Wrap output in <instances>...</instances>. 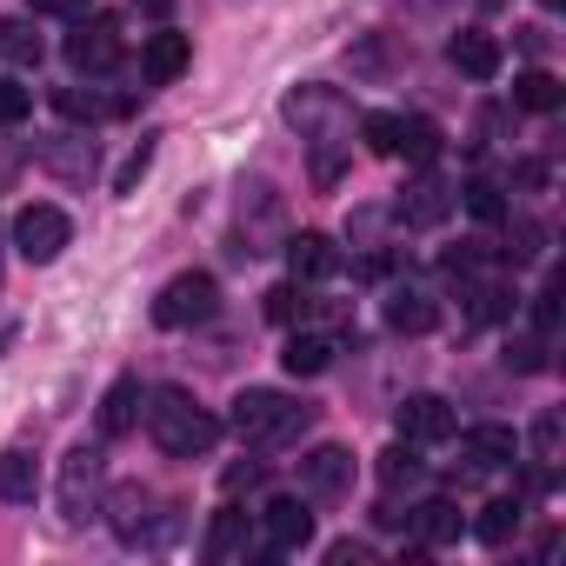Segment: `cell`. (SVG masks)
<instances>
[{"instance_id": "cell-37", "label": "cell", "mask_w": 566, "mask_h": 566, "mask_svg": "<svg viewBox=\"0 0 566 566\" xmlns=\"http://www.w3.org/2000/svg\"><path fill=\"white\" fill-rule=\"evenodd\" d=\"M247 480H260V467H253V460H247V467H227V493H240Z\"/></svg>"}, {"instance_id": "cell-28", "label": "cell", "mask_w": 566, "mask_h": 566, "mask_svg": "<svg viewBox=\"0 0 566 566\" xmlns=\"http://www.w3.org/2000/svg\"><path fill=\"white\" fill-rule=\"evenodd\" d=\"M34 114V87H21V81H0V127H21Z\"/></svg>"}, {"instance_id": "cell-11", "label": "cell", "mask_w": 566, "mask_h": 566, "mask_svg": "<svg viewBox=\"0 0 566 566\" xmlns=\"http://www.w3.org/2000/svg\"><path fill=\"white\" fill-rule=\"evenodd\" d=\"M67 61H74L81 74H107V67L120 61V41H114V21H94V28H81V34L67 41Z\"/></svg>"}, {"instance_id": "cell-18", "label": "cell", "mask_w": 566, "mask_h": 566, "mask_svg": "<svg viewBox=\"0 0 566 566\" xmlns=\"http://www.w3.org/2000/svg\"><path fill=\"white\" fill-rule=\"evenodd\" d=\"M247 546H253V520H247L240 506H220V513H213V533H207V553H213V559H240Z\"/></svg>"}, {"instance_id": "cell-14", "label": "cell", "mask_w": 566, "mask_h": 566, "mask_svg": "<svg viewBox=\"0 0 566 566\" xmlns=\"http://www.w3.org/2000/svg\"><path fill=\"white\" fill-rule=\"evenodd\" d=\"M413 533H420L427 553H433V546H453V539L467 533V513H460L453 500H427V506H413Z\"/></svg>"}, {"instance_id": "cell-19", "label": "cell", "mask_w": 566, "mask_h": 566, "mask_svg": "<svg viewBox=\"0 0 566 566\" xmlns=\"http://www.w3.org/2000/svg\"><path fill=\"white\" fill-rule=\"evenodd\" d=\"M34 486H41L34 453L28 447H8V453H0V500H34Z\"/></svg>"}, {"instance_id": "cell-9", "label": "cell", "mask_w": 566, "mask_h": 566, "mask_svg": "<svg viewBox=\"0 0 566 566\" xmlns=\"http://www.w3.org/2000/svg\"><path fill=\"white\" fill-rule=\"evenodd\" d=\"M193 67V41L187 34H174V28H160V34H147V48H140V74L154 81V87H167V81H180Z\"/></svg>"}, {"instance_id": "cell-13", "label": "cell", "mask_w": 566, "mask_h": 566, "mask_svg": "<svg viewBox=\"0 0 566 566\" xmlns=\"http://www.w3.org/2000/svg\"><path fill=\"white\" fill-rule=\"evenodd\" d=\"M453 67L467 74V81H493L500 74V41L493 34H480V28H467V34H453Z\"/></svg>"}, {"instance_id": "cell-26", "label": "cell", "mask_w": 566, "mask_h": 566, "mask_svg": "<svg viewBox=\"0 0 566 566\" xmlns=\"http://www.w3.org/2000/svg\"><path fill=\"white\" fill-rule=\"evenodd\" d=\"M0 54L21 61V67H34V61H41V34H34L28 21H0Z\"/></svg>"}, {"instance_id": "cell-30", "label": "cell", "mask_w": 566, "mask_h": 566, "mask_svg": "<svg viewBox=\"0 0 566 566\" xmlns=\"http://www.w3.org/2000/svg\"><path fill=\"white\" fill-rule=\"evenodd\" d=\"M467 213H473V220H506L500 187H493V180H473V187H467Z\"/></svg>"}, {"instance_id": "cell-6", "label": "cell", "mask_w": 566, "mask_h": 566, "mask_svg": "<svg viewBox=\"0 0 566 566\" xmlns=\"http://www.w3.org/2000/svg\"><path fill=\"white\" fill-rule=\"evenodd\" d=\"M101 480H107V453L101 447H74L67 453V467H61V520H94V493H101Z\"/></svg>"}, {"instance_id": "cell-12", "label": "cell", "mask_w": 566, "mask_h": 566, "mask_svg": "<svg viewBox=\"0 0 566 566\" xmlns=\"http://www.w3.org/2000/svg\"><path fill=\"white\" fill-rule=\"evenodd\" d=\"M140 427V380L134 374H120L107 394H101V433L107 440H120V433H134Z\"/></svg>"}, {"instance_id": "cell-25", "label": "cell", "mask_w": 566, "mask_h": 566, "mask_svg": "<svg viewBox=\"0 0 566 566\" xmlns=\"http://www.w3.org/2000/svg\"><path fill=\"white\" fill-rule=\"evenodd\" d=\"M420 473H427V460H420L407 440L380 453V480H387V486H420Z\"/></svg>"}, {"instance_id": "cell-3", "label": "cell", "mask_w": 566, "mask_h": 566, "mask_svg": "<svg viewBox=\"0 0 566 566\" xmlns=\"http://www.w3.org/2000/svg\"><path fill=\"white\" fill-rule=\"evenodd\" d=\"M213 307H220L213 273H174L167 287H160V301H154V321L180 334V327H200V321H213Z\"/></svg>"}, {"instance_id": "cell-31", "label": "cell", "mask_w": 566, "mask_h": 566, "mask_svg": "<svg viewBox=\"0 0 566 566\" xmlns=\"http://www.w3.org/2000/svg\"><path fill=\"white\" fill-rule=\"evenodd\" d=\"M526 447H533V460H539V467H553V453H559V413H539V420H533V433H526Z\"/></svg>"}, {"instance_id": "cell-16", "label": "cell", "mask_w": 566, "mask_h": 566, "mask_svg": "<svg viewBox=\"0 0 566 566\" xmlns=\"http://www.w3.org/2000/svg\"><path fill=\"white\" fill-rule=\"evenodd\" d=\"M520 526H526V500H486L473 520L480 546H506V539H520Z\"/></svg>"}, {"instance_id": "cell-39", "label": "cell", "mask_w": 566, "mask_h": 566, "mask_svg": "<svg viewBox=\"0 0 566 566\" xmlns=\"http://www.w3.org/2000/svg\"><path fill=\"white\" fill-rule=\"evenodd\" d=\"M473 8H480V14H500V8H506V0H473Z\"/></svg>"}, {"instance_id": "cell-15", "label": "cell", "mask_w": 566, "mask_h": 566, "mask_svg": "<svg viewBox=\"0 0 566 566\" xmlns=\"http://www.w3.org/2000/svg\"><path fill=\"white\" fill-rule=\"evenodd\" d=\"M287 266H294V280H327L340 266V253H334L327 233H294L287 240Z\"/></svg>"}, {"instance_id": "cell-40", "label": "cell", "mask_w": 566, "mask_h": 566, "mask_svg": "<svg viewBox=\"0 0 566 566\" xmlns=\"http://www.w3.org/2000/svg\"><path fill=\"white\" fill-rule=\"evenodd\" d=\"M539 8H546V14H553V8H559V0H539Z\"/></svg>"}, {"instance_id": "cell-5", "label": "cell", "mask_w": 566, "mask_h": 566, "mask_svg": "<svg viewBox=\"0 0 566 566\" xmlns=\"http://www.w3.org/2000/svg\"><path fill=\"white\" fill-rule=\"evenodd\" d=\"M67 240H74V220H67L61 207H48V200L21 207V220H14V247H21V253H28L34 266L61 260V253H67Z\"/></svg>"}, {"instance_id": "cell-38", "label": "cell", "mask_w": 566, "mask_h": 566, "mask_svg": "<svg viewBox=\"0 0 566 566\" xmlns=\"http://www.w3.org/2000/svg\"><path fill=\"white\" fill-rule=\"evenodd\" d=\"M134 8H140V14H154V21H160V14H174V0H134Z\"/></svg>"}, {"instance_id": "cell-34", "label": "cell", "mask_w": 566, "mask_h": 566, "mask_svg": "<svg viewBox=\"0 0 566 566\" xmlns=\"http://www.w3.org/2000/svg\"><path fill=\"white\" fill-rule=\"evenodd\" d=\"M533 327H539V334L559 327V287H539V294H533Z\"/></svg>"}, {"instance_id": "cell-1", "label": "cell", "mask_w": 566, "mask_h": 566, "mask_svg": "<svg viewBox=\"0 0 566 566\" xmlns=\"http://www.w3.org/2000/svg\"><path fill=\"white\" fill-rule=\"evenodd\" d=\"M147 433H154V447H160V453H174V460H200V453H213L220 420H213L193 394L160 387V394H154V407H147Z\"/></svg>"}, {"instance_id": "cell-29", "label": "cell", "mask_w": 566, "mask_h": 566, "mask_svg": "<svg viewBox=\"0 0 566 566\" xmlns=\"http://www.w3.org/2000/svg\"><path fill=\"white\" fill-rule=\"evenodd\" d=\"M360 134H367V147H374V154H387V160H394V147H400V114H367V120H360Z\"/></svg>"}, {"instance_id": "cell-17", "label": "cell", "mask_w": 566, "mask_h": 566, "mask_svg": "<svg viewBox=\"0 0 566 566\" xmlns=\"http://www.w3.org/2000/svg\"><path fill=\"white\" fill-rule=\"evenodd\" d=\"M387 327H400V334H427V327H440V307H433V294H420V287H400V294L387 301Z\"/></svg>"}, {"instance_id": "cell-36", "label": "cell", "mask_w": 566, "mask_h": 566, "mask_svg": "<svg viewBox=\"0 0 566 566\" xmlns=\"http://www.w3.org/2000/svg\"><path fill=\"white\" fill-rule=\"evenodd\" d=\"M28 8H34V14H81L87 0H28Z\"/></svg>"}, {"instance_id": "cell-23", "label": "cell", "mask_w": 566, "mask_h": 566, "mask_svg": "<svg viewBox=\"0 0 566 566\" xmlns=\"http://www.w3.org/2000/svg\"><path fill=\"white\" fill-rule=\"evenodd\" d=\"M559 101H566V94H559V81H553V74H539V67L513 81V107H526V114H553Z\"/></svg>"}, {"instance_id": "cell-24", "label": "cell", "mask_w": 566, "mask_h": 566, "mask_svg": "<svg viewBox=\"0 0 566 566\" xmlns=\"http://www.w3.org/2000/svg\"><path fill=\"white\" fill-rule=\"evenodd\" d=\"M307 314H314V301L301 294V280H287V287L266 294V321H273V327H294V321H307Z\"/></svg>"}, {"instance_id": "cell-4", "label": "cell", "mask_w": 566, "mask_h": 566, "mask_svg": "<svg viewBox=\"0 0 566 566\" xmlns=\"http://www.w3.org/2000/svg\"><path fill=\"white\" fill-rule=\"evenodd\" d=\"M253 526H260L266 553H301V546L314 539V506H307V493H273V500L253 513Z\"/></svg>"}, {"instance_id": "cell-20", "label": "cell", "mask_w": 566, "mask_h": 566, "mask_svg": "<svg viewBox=\"0 0 566 566\" xmlns=\"http://www.w3.org/2000/svg\"><path fill=\"white\" fill-rule=\"evenodd\" d=\"M394 160H407V167H433L440 160V127L433 120H400V147H394Z\"/></svg>"}, {"instance_id": "cell-10", "label": "cell", "mask_w": 566, "mask_h": 566, "mask_svg": "<svg viewBox=\"0 0 566 566\" xmlns=\"http://www.w3.org/2000/svg\"><path fill=\"white\" fill-rule=\"evenodd\" d=\"M460 453L473 460V473H486V467H513L520 460V440H513V427H467L460 433Z\"/></svg>"}, {"instance_id": "cell-2", "label": "cell", "mask_w": 566, "mask_h": 566, "mask_svg": "<svg viewBox=\"0 0 566 566\" xmlns=\"http://www.w3.org/2000/svg\"><path fill=\"white\" fill-rule=\"evenodd\" d=\"M227 427L240 433V440H287V433H301L307 427V407H294L287 394H273V387H247L240 400H233V413H227Z\"/></svg>"}, {"instance_id": "cell-8", "label": "cell", "mask_w": 566, "mask_h": 566, "mask_svg": "<svg viewBox=\"0 0 566 566\" xmlns=\"http://www.w3.org/2000/svg\"><path fill=\"white\" fill-rule=\"evenodd\" d=\"M347 486H354V453L347 447H314L301 460V493L307 500H340Z\"/></svg>"}, {"instance_id": "cell-32", "label": "cell", "mask_w": 566, "mask_h": 566, "mask_svg": "<svg viewBox=\"0 0 566 566\" xmlns=\"http://www.w3.org/2000/svg\"><path fill=\"white\" fill-rule=\"evenodd\" d=\"M147 167H154V140H140V147H134V154H127V167H120V174H114V193H134V187H140V174H147Z\"/></svg>"}, {"instance_id": "cell-33", "label": "cell", "mask_w": 566, "mask_h": 566, "mask_svg": "<svg viewBox=\"0 0 566 566\" xmlns=\"http://www.w3.org/2000/svg\"><path fill=\"white\" fill-rule=\"evenodd\" d=\"M506 307H513V294H506V287H480V294H473V321H500Z\"/></svg>"}, {"instance_id": "cell-35", "label": "cell", "mask_w": 566, "mask_h": 566, "mask_svg": "<svg viewBox=\"0 0 566 566\" xmlns=\"http://www.w3.org/2000/svg\"><path fill=\"white\" fill-rule=\"evenodd\" d=\"M327 559L334 566H360V559H374V546L367 539H340V546H327Z\"/></svg>"}, {"instance_id": "cell-41", "label": "cell", "mask_w": 566, "mask_h": 566, "mask_svg": "<svg viewBox=\"0 0 566 566\" xmlns=\"http://www.w3.org/2000/svg\"><path fill=\"white\" fill-rule=\"evenodd\" d=\"M0 280H8V260H0Z\"/></svg>"}, {"instance_id": "cell-22", "label": "cell", "mask_w": 566, "mask_h": 566, "mask_svg": "<svg viewBox=\"0 0 566 566\" xmlns=\"http://www.w3.org/2000/svg\"><path fill=\"white\" fill-rule=\"evenodd\" d=\"M447 207H453V193H447L440 180H420V187H407V200H400V220H407V227H433Z\"/></svg>"}, {"instance_id": "cell-21", "label": "cell", "mask_w": 566, "mask_h": 566, "mask_svg": "<svg viewBox=\"0 0 566 566\" xmlns=\"http://www.w3.org/2000/svg\"><path fill=\"white\" fill-rule=\"evenodd\" d=\"M327 360H334V340H321V334H294V340H287V354H280V367L301 374V380L327 374Z\"/></svg>"}, {"instance_id": "cell-27", "label": "cell", "mask_w": 566, "mask_h": 566, "mask_svg": "<svg viewBox=\"0 0 566 566\" xmlns=\"http://www.w3.org/2000/svg\"><path fill=\"white\" fill-rule=\"evenodd\" d=\"M506 367L513 374H546V334H513L506 340Z\"/></svg>"}, {"instance_id": "cell-7", "label": "cell", "mask_w": 566, "mask_h": 566, "mask_svg": "<svg viewBox=\"0 0 566 566\" xmlns=\"http://www.w3.org/2000/svg\"><path fill=\"white\" fill-rule=\"evenodd\" d=\"M394 427H400V440L407 447H440V440H453V407L440 400V394H407L400 400V413H394Z\"/></svg>"}]
</instances>
